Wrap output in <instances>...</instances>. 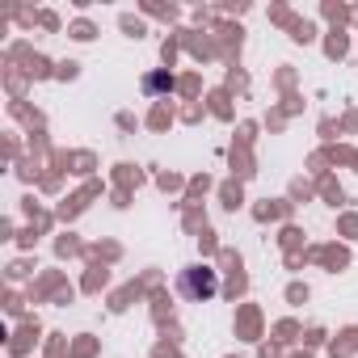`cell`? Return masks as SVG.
<instances>
[{
    "mask_svg": "<svg viewBox=\"0 0 358 358\" xmlns=\"http://www.w3.org/2000/svg\"><path fill=\"white\" fill-rule=\"evenodd\" d=\"M143 85H148L152 93H156V89H173V76H148Z\"/></svg>",
    "mask_w": 358,
    "mask_h": 358,
    "instance_id": "7a4b0ae2",
    "label": "cell"
},
{
    "mask_svg": "<svg viewBox=\"0 0 358 358\" xmlns=\"http://www.w3.org/2000/svg\"><path fill=\"white\" fill-rule=\"evenodd\" d=\"M177 295L190 299V303H211L220 295V270H211L203 262L186 266L182 274H177Z\"/></svg>",
    "mask_w": 358,
    "mask_h": 358,
    "instance_id": "6da1fadb",
    "label": "cell"
}]
</instances>
